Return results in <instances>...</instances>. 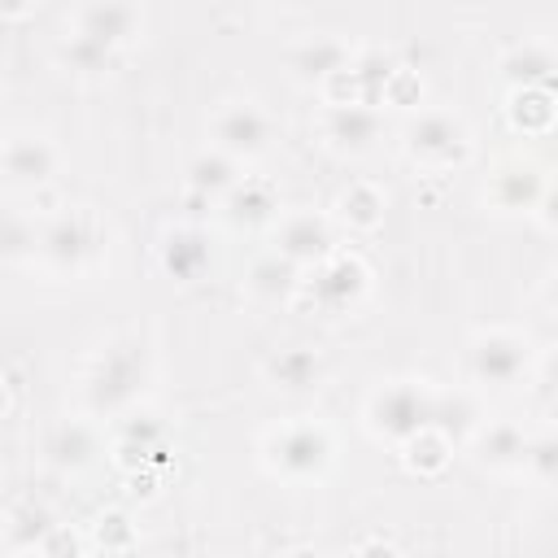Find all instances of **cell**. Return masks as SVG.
<instances>
[{
  "mask_svg": "<svg viewBox=\"0 0 558 558\" xmlns=\"http://www.w3.org/2000/svg\"><path fill=\"white\" fill-rule=\"evenodd\" d=\"M436 397L423 379H392L366 401V427L388 445H410L436 427Z\"/></svg>",
  "mask_w": 558,
  "mask_h": 558,
  "instance_id": "obj_1",
  "label": "cell"
},
{
  "mask_svg": "<svg viewBox=\"0 0 558 558\" xmlns=\"http://www.w3.org/2000/svg\"><path fill=\"white\" fill-rule=\"evenodd\" d=\"M266 453V466L283 480H318L327 466H331V432L314 418H296V423H283L266 436L262 445Z\"/></svg>",
  "mask_w": 558,
  "mask_h": 558,
  "instance_id": "obj_2",
  "label": "cell"
},
{
  "mask_svg": "<svg viewBox=\"0 0 558 558\" xmlns=\"http://www.w3.org/2000/svg\"><path fill=\"white\" fill-rule=\"evenodd\" d=\"M405 153L418 166L449 170L471 157V131L462 126V118H453L445 109H423L405 122Z\"/></svg>",
  "mask_w": 558,
  "mask_h": 558,
  "instance_id": "obj_3",
  "label": "cell"
},
{
  "mask_svg": "<svg viewBox=\"0 0 558 558\" xmlns=\"http://www.w3.org/2000/svg\"><path fill=\"white\" fill-rule=\"evenodd\" d=\"M144 375H148V362H144V349L140 344H109L92 375H87V405L92 410H122L140 397L144 388Z\"/></svg>",
  "mask_w": 558,
  "mask_h": 558,
  "instance_id": "obj_4",
  "label": "cell"
},
{
  "mask_svg": "<svg viewBox=\"0 0 558 558\" xmlns=\"http://www.w3.org/2000/svg\"><path fill=\"white\" fill-rule=\"evenodd\" d=\"M466 366L484 388H514L532 366V344L519 331H480L466 349Z\"/></svg>",
  "mask_w": 558,
  "mask_h": 558,
  "instance_id": "obj_5",
  "label": "cell"
},
{
  "mask_svg": "<svg viewBox=\"0 0 558 558\" xmlns=\"http://www.w3.org/2000/svg\"><path fill=\"white\" fill-rule=\"evenodd\" d=\"M301 292L318 314H344L366 292V266L353 253H331L323 266L310 270V279H301Z\"/></svg>",
  "mask_w": 558,
  "mask_h": 558,
  "instance_id": "obj_6",
  "label": "cell"
},
{
  "mask_svg": "<svg viewBox=\"0 0 558 558\" xmlns=\"http://www.w3.org/2000/svg\"><path fill=\"white\" fill-rule=\"evenodd\" d=\"M209 135H214V148L227 153V157H257L270 148V135H275V122L262 105L253 100H231L214 113L209 122Z\"/></svg>",
  "mask_w": 558,
  "mask_h": 558,
  "instance_id": "obj_7",
  "label": "cell"
},
{
  "mask_svg": "<svg viewBox=\"0 0 558 558\" xmlns=\"http://www.w3.org/2000/svg\"><path fill=\"white\" fill-rule=\"evenodd\" d=\"M92 253H96V227L87 214H57L39 231V257L61 275H78Z\"/></svg>",
  "mask_w": 558,
  "mask_h": 558,
  "instance_id": "obj_8",
  "label": "cell"
},
{
  "mask_svg": "<svg viewBox=\"0 0 558 558\" xmlns=\"http://www.w3.org/2000/svg\"><path fill=\"white\" fill-rule=\"evenodd\" d=\"M279 257H288L292 266H323L336 248H331V227H327V218L323 214H314V209H301V214H288L283 222H279V248H275Z\"/></svg>",
  "mask_w": 558,
  "mask_h": 558,
  "instance_id": "obj_9",
  "label": "cell"
},
{
  "mask_svg": "<svg viewBox=\"0 0 558 558\" xmlns=\"http://www.w3.org/2000/svg\"><path fill=\"white\" fill-rule=\"evenodd\" d=\"M384 131V118L375 105H327V118H323V135L336 153H371L375 140Z\"/></svg>",
  "mask_w": 558,
  "mask_h": 558,
  "instance_id": "obj_10",
  "label": "cell"
},
{
  "mask_svg": "<svg viewBox=\"0 0 558 558\" xmlns=\"http://www.w3.org/2000/svg\"><path fill=\"white\" fill-rule=\"evenodd\" d=\"M0 161H4L9 187H35L57 170V148L44 135H9Z\"/></svg>",
  "mask_w": 558,
  "mask_h": 558,
  "instance_id": "obj_11",
  "label": "cell"
},
{
  "mask_svg": "<svg viewBox=\"0 0 558 558\" xmlns=\"http://www.w3.org/2000/svg\"><path fill=\"white\" fill-rule=\"evenodd\" d=\"M140 22H144V13L135 4H113V0L109 4H83L74 13V35H87V39L118 52V44H126L140 31Z\"/></svg>",
  "mask_w": 558,
  "mask_h": 558,
  "instance_id": "obj_12",
  "label": "cell"
},
{
  "mask_svg": "<svg viewBox=\"0 0 558 558\" xmlns=\"http://www.w3.org/2000/svg\"><path fill=\"white\" fill-rule=\"evenodd\" d=\"M527 440H532V436H523L519 423L497 418V423H488V427L475 432V462L488 466V471H523V462H527Z\"/></svg>",
  "mask_w": 558,
  "mask_h": 558,
  "instance_id": "obj_13",
  "label": "cell"
},
{
  "mask_svg": "<svg viewBox=\"0 0 558 558\" xmlns=\"http://www.w3.org/2000/svg\"><path fill=\"white\" fill-rule=\"evenodd\" d=\"M501 70H506V78L514 83V92H519V87H541V92H549V87L558 83V52H554L549 44H541V39H523V44H514V48L506 52Z\"/></svg>",
  "mask_w": 558,
  "mask_h": 558,
  "instance_id": "obj_14",
  "label": "cell"
},
{
  "mask_svg": "<svg viewBox=\"0 0 558 558\" xmlns=\"http://www.w3.org/2000/svg\"><path fill=\"white\" fill-rule=\"evenodd\" d=\"M205 266H209V244H205L201 231L179 227V231H170V235L161 240V270H166L170 279L192 283V279L205 275Z\"/></svg>",
  "mask_w": 558,
  "mask_h": 558,
  "instance_id": "obj_15",
  "label": "cell"
},
{
  "mask_svg": "<svg viewBox=\"0 0 558 558\" xmlns=\"http://www.w3.org/2000/svg\"><path fill=\"white\" fill-rule=\"evenodd\" d=\"M279 209L275 201V187L262 183V179H240L227 196H222V218L231 227H257V222H270Z\"/></svg>",
  "mask_w": 558,
  "mask_h": 558,
  "instance_id": "obj_16",
  "label": "cell"
},
{
  "mask_svg": "<svg viewBox=\"0 0 558 558\" xmlns=\"http://www.w3.org/2000/svg\"><path fill=\"white\" fill-rule=\"evenodd\" d=\"M244 288H248L257 301L279 305V301H288V296L301 288V266H292V262L279 257V253H266V257H257V262L248 266Z\"/></svg>",
  "mask_w": 558,
  "mask_h": 558,
  "instance_id": "obj_17",
  "label": "cell"
},
{
  "mask_svg": "<svg viewBox=\"0 0 558 558\" xmlns=\"http://www.w3.org/2000/svg\"><path fill=\"white\" fill-rule=\"evenodd\" d=\"M266 379L283 392H310L318 379H323V362L314 349L305 344H292V349H279L270 362H266Z\"/></svg>",
  "mask_w": 558,
  "mask_h": 558,
  "instance_id": "obj_18",
  "label": "cell"
},
{
  "mask_svg": "<svg viewBox=\"0 0 558 558\" xmlns=\"http://www.w3.org/2000/svg\"><path fill=\"white\" fill-rule=\"evenodd\" d=\"M353 57H349V48L340 44V39H331V35H314V39H305L301 48H292V70L301 74V78H318V83H327L331 74H340L344 65H349Z\"/></svg>",
  "mask_w": 558,
  "mask_h": 558,
  "instance_id": "obj_19",
  "label": "cell"
},
{
  "mask_svg": "<svg viewBox=\"0 0 558 558\" xmlns=\"http://www.w3.org/2000/svg\"><path fill=\"white\" fill-rule=\"evenodd\" d=\"M44 453H48V462H52V466H61V471H78V466H87V462H92V453H96V436H92V427H87V423L65 418V423H57V427L48 432Z\"/></svg>",
  "mask_w": 558,
  "mask_h": 558,
  "instance_id": "obj_20",
  "label": "cell"
},
{
  "mask_svg": "<svg viewBox=\"0 0 558 558\" xmlns=\"http://www.w3.org/2000/svg\"><path fill=\"white\" fill-rule=\"evenodd\" d=\"M493 201L501 209H532L545 201V179L536 166H506L493 179Z\"/></svg>",
  "mask_w": 558,
  "mask_h": 558,
  "instance_id": "obj_21",
  "label": "cell"
},
{
  "mask_svg": "<svg viewBox=\"0 0 558 558\" xmlns=\"http://www.w3.org/2000/svg\"><path fill=\"white\" fill-rule=\"evenodd\" d=\"M187 183H192V192H201V196H227V192L240 183V161L227 157V153H218V148H209V153H201V157L187 166Z\"/></svg>",
  "mask_w": 558,
  "mask_h": 558,
  "instance_id": "obj_22",
  "label": "cell"
},
{
  "mask_svg": "<svg viewBox=\"0 0 558 558\" xmlns=\"http://www.w3.org/2000/svg\"><path fill=\"white\" fill-rule=\"evenodd\" d=\"M52 527H57V523H52V514H48L44 506H17V510L9 514L4 536H9V549H17V554H35V549L48 541Z\"/></svg>",
  "mask_w": 558,
  "mask_h": 558,
  "instance_id": "obj_23",
  "label": "cell"
},
{
  "mask_svg": "<svg viewBox=\"0 0 558 558\" xmlns=\"http://www.w3.org/2000/svg\"><path fill=\"white\" fill-rule=\"evenodd\" d=\"M340 218L357 231H375L384 222V192L371 183H349V192L340 196Z\"/></svg>",
  "mask_w": 558,
  "mask_h": 558,
  "instance_id": "obj_24",
  "label": "cell"
},
{
  "mask_svg": "<svg viewBox=\"0 0 558 558\" xmlns=\"http://www.w3.org/2000/svg\"><path fill=\"white\" fill-rule=\"evenodd\" d=\"M436 432L445 436V440H458V436H466V432H480L475 427V401L471 397H462V392H440L436 397Z\"/></svg>",
  "mask_w": 558,
  "mask_h": 558,
  "instance_id": "obj_25",
  "label": "cell"
},
{
  "mask_svg": "<svg viewBox=\"0 0 558 558\" xmlns=\"http://www.w3.org/2000/svg\"><path fill=\"white\" fill-rule=\"evenodd\" d=\"M510 118H514L519 131H545L554 122V96L541 92V87H519L514 105H510Z\"/></svg>",
  "mask_w": 558,
  "mask_h": 558,
  "instance_id": "obj_26",
  "label": "cell"
},
{
  "mask_svg": "<svg viewBox=\"0 0 558 558\" xmlns=\"http://www.w3.org/2000/svg\"><path fill=\"white\" fill-rule=\"evenodd\" d=\"M449 449H453V440H445V436L432 427V432H423V436H414V440L405 445V466L418 471V475H436V471L449 462Z\"/></svg>",
  "mask_w": 558,
  "mask_h": 558,
  "instance_id": "obj_27",
  "label": "cell"
},
{
  "mask_svg": "<svg viewBox=\"0 0 558 558\" xmlns=\"http://www.w3.org/2000/svg\"><path fill=\"white\" fill-rule=\"evenodd\" d=\"M61 61H65L70 70H78V74H100V70L113 65V48H105V44H96V39H87V35H70V39L61 44Z\"/></svg>",
  "mask_w": 558,
  "mask_h": 558,
  "instance_id": "obj_28",
  "label": "cell"
},
{
  "mask_svg": "<svg viewBox=\"0 0 558 558\" xmlns=\"http://www.w3.org/2000/svg\"><path fill=\"white\" fill-rule=\"evenodd\" d=\"M527 475H536L541 484H554L558 480V427L541 432L527 440V462H523Z\"/></svg>",
  "mask_w": 558,
  "mask_h": 558,
  "instance_id": "obj_29",
  "label": "cell"
},
{
  "mask_svg": "<svg viewBox=\"0 0 558 558\" xmlns=\"http://www.w3.org/2000/svg\"><path fill=\"white\" fill-rule=\"evenodd\" d=\"M39 248V231L22 218V214H9L4 218V231H0V253H4V262H22L26 253H35Z\"/></svg>",
  "mask_w": 558,
  "mask_h": 558,
  "instance_id": "obj_30",
  "label": "cell"
},
{
  "mask_svg": "<svg viewBox=\"0 0 558 558\" xmlns=\"http://www.w3.org/2000/svg\"><path fill=\"white\" fill-rule=\"evenodd\" d=\"M35 554H39V558H78V536L57 523V527L48 532V541H44Z\"/></svg>",
  "mask_w": 558,
  "mask_h": 558,
  "instance_id": "obj_31",
  "label": "cell"
},
{
  "mask_svg": "<svg viewBox=\"0 0 558 558\" xmlns=\"http://www.w3.org/2000/svg\"><path fill=\"white\" fill-rule=\"evenodd\" d=\"M96 536H100V545H126V541H131V527H126L122 514H100Z\"/></svg>",
  "mask_w": 558,
  "mask_h": 558,
  "instance_id": "obj_32",
  "label": "cell"
},
{
  "mask_svg": "<svg viewBox=\"0 0 558 558\" xmlns=\"http://www.w3.org/2000/svg\"><path fill=\"white\" fill-rule=\"evenodd\" d=\"M541 379H545L549 397H558V344L549 349V357H545V366H541Z\"/></svg>",
  "mask_w": 558,
  "mask_h": 558,
  "instance_id": "obj_33",
  "label": "cell"
},
{
  "mask_svg": "<svg viewBox=\"0 0 558 558\" xmlns=\"http://www.w3.org/2000/svg\"><path fill=\"white\" fill-rule=\"evenodd\" d=\"M353 558H401V554H397L388 541H366V545H362Z\"/></svg>",
  "mask_w": 558,
  "mask_h": 558,
  "instance_id": "obj_34",
  "label": "cell"
},
{
  "mask_svg": "<svg viewBox=\"0 0 558 558\" xmlns=\"http://www.w3.org/2000/svg\"><path fill=\"white\" fill-rule=\"evenodd\" d=\"M541 205H545V218H549V222H558V187H549Z\"/></svg>",
  "mask_w": 558,
  "mask_h": 558,
  "instance_id": "obj_35",
  "label": "cell"
},
{
  "mask_svg": "<svg viewBox=\"0 0 558 558\" xmlns=\"http://www.w3.org/2000/svg\"><path fill=\"white\" fill-rule=\"evenodd\" d=\"M545 301H549V305H558V275L549 279V288H545Z\"/></svg>",
  "mask_w": 558,
  "mask_h": 558,
  "instance_id": "obj_36",
  "label": "cell"
},
{
  "mask_svg": "<svg viewBox=\"0 0 558 558\" xmlns=\"http://www.w3.org/2000/svg\"><path fill=\"white\" fill-rule=\"evenodd\" d=\"M288 558H323V554H318V549H292Z\"/></svg>",
  "mask_w": 558,
  "mask_h": 558,
  "instance_id": "obj_37",
  "label": "cell"
}]
</instances>
